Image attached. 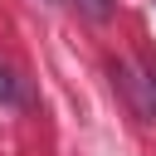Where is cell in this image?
<instances>
[{
	"instance_id": "6da1fadb",
	"label": "cell",
	"mask_w": 156,
	"mask_h": 156,
	"mask_svg": "<svg viewBox=\"0 0 156 156\" xmlns=\"http://www.w3.org/2000/svg\"><path fill=\"white\" fill-rule=\"evenodd\" d=\"M112 83H117L127 112H132L141 127H156V73H141L132 58H117V63H112Z\"/></svg>"
},
{
	"instance_id": "7a4b0ae2",
	"label": "cell",
	"mask_w": 156,
	"mask_h": 156,
	"mask_svg": "<svg viewBox=\"0 0 156 156\" xmlns=\"http://www.w3.org/2000/svg\"><path fill=\"white\" fill-rule=\"evenodd\" d=\"M78 5H83L93 20H112V0H78Z\"/></svg>"
},
{
	"instance_id": "3957f363",
	"label": "cell",
	"mask_w": 156,
	"mask_h": 156,
	"mask_svg": "<svg viewBox=\"0 0 156 156\" xmlns=\"http://www.w3.org/2000/svg\"><path fill=\"white\" fill-rule=\"evenodd\" d=\"M0 102H15V73L0 68Z\"/></svg>"
},
{
	"instance_id": "277c9868",
	"label": "cell",
	"mask_w": 156,
	"mask_h": 156,
	"mask_svg": "<svg viewBox=\"0 0 156 156\" xmlns=\"http://www.w3.org/2000/svg\"><path fill=\"white\" fill-rule=\"evenodd\" d=\"M49 5H54V0H49Z\"/></svg>"
}]
</instances>
